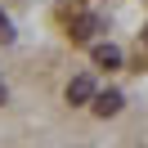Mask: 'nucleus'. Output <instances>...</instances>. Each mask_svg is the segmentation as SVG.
<instances>
[{
    "label": "nucleus",
    "instance_id": "obj_1",
    "mask_svg": "<svg viewBox=\"0 0 148 148\" xmlns=\"http://www.w3.org/2000/svg\"><path fill=\"white\" fill-rule=\"evenodd\" d=\"M121 103H126V99H121L117 90H103V94H94V99H90V108L99 112V117H117V112H121Z\"/></svg>",
    "mask_w": 148,
    "mask_h": 148
},
{
    "label": "nucleus",
    "instance_id": "obj_2",
    "mask_svg": "<svg viewBox=\"0 0 148 148\" xmlns=\"http://www.w3.org/2000/svg\"><path fill=\"white\" fill-rule=\"evenodd\" d=\"M94 99V81L90 76H72V85H67V103H90Z\"/></svg>",
    "mask_w": 148,
    "mask_h": 148
},
{
    "label": "nucleus",
    "instance_id": "obj_3",
    "mask_svg": "<svg viewBox=\"0 0 148 148\" xmlns=\"http://www.w3.org/2000/svg\"><path fill=\"white\" fill-rule=\"evenodd\" d=\"M94 27H99V18H94V14H81V18L72 23V40H76V45H85V40L94 36Z\"/></svg>",
    "mask_w": 148,
    "mask_h": 148
},
{
    "label": "nucleus",
    "instance_id": "obj_4",
    "mask_svg": "<svg viewBox=\"0 0 148 148\" xmlns=\"http://www.w3.org/2000/svg\"><path fill=\"white\" fill-rule=\"evenodd\" d=\"M90 54H94L99 67H121V49H117V45H94Z\"/></svg>",
    "mask_w": 148,
    "mask_h": 148
},
{
    "label": "nucleus",
    "instance_id": "obj_5",
    "mask_svg": "<svg viewBox=\"0 0 148 148\" xmlns=\"http://www.w3.org/2000/svg\"><path fill=\"white\" fill-rule=\"evenodd\" d=\"M9 40H14V27H9V18L0 14V45H9Z\"/></svg>",
    "mask_w": 148,
    "mask_h": 148
},
{
    "label": "nucleus",
    "instance_id": "obj_6",
    "mask_svg": "<svg viewBox=\"0 0 148 148\" xmlns=\"http://www.w3.org/2000/svg\"><path fill=\"white\" fill-rule=\"evenodd\" d=\"M139 54H144V63H148V32H144V45H139Z\"/></svg>",
    "mask_w": 148,
    "mask_h": 148
},
{
    "label": "nucleus",
    "instance_id": "obj_7",
    "mask_svg": "<svg viewBox=\"0 0 148 148\" xmlns=\"http://www.w3.org/2000/svg\"><path fill=\"white\" fill-rule=\"evenodd\" d=\"M5 99H9V90H5V81H0V103H5Z\"/></svg>",
    "mask_w": 148,
    "mask_h": 148
}]
</instances>
